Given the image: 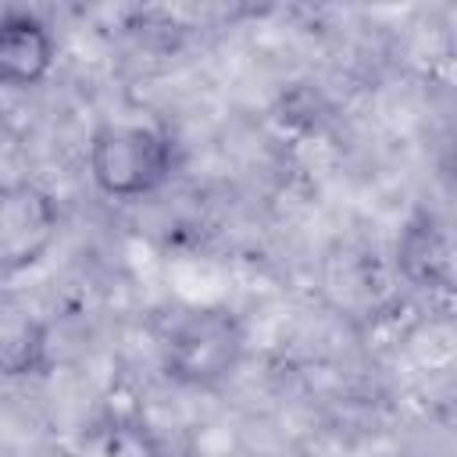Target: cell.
<instances>
[{"instance_id": "obj_3", "label": "cell", "mask_w": 457, "mask_h": 457, "mask_svg": "<svg viewBox=\"0 0 457 457\" xmlns=\"http://www.w3.org/2000/svg\"><path fill=\"white\" fill-rule=\"evenodd\" d=\"M61 232V207L50 189L29 179L0 182V271L36 268Z\"/></svg>"}, {"instance_id": "obj_1", "label": "cell", "mask_w": 457, "mask_h": 457, "mask_svg": "<svg viewBox=\"0 0 457 457\" xmlns=\"http://www.w3.org/2000/svg\"><path fill=\"white\" fill-rule=\"evenodd\" d=\"M93 186L111 200H139L161 189L175 171V143L164 129L136 118H107L93 129L86 150Z\"/></svg>"}, {"instance_id": "obj_2", "label": "cell", "mask_w": 457, "mask_h": 457, "mask_svg": "<svg viewBox=\"0 0 457 457\" xmlns=\"http://www.w3.org/2000/svg\"><path fill=\"white\" fill-rule=\"evenodd\" d=\"M243 357V328L228 311H193L164 339V371L196 389L225 382Z\"/></svg>"}, {"instance_id": "obj_4", "label": "cell", "mask_w": 457, "mask_h": 457, "mask_svg": "<svg viewBox=\"0 0 457 457\" xmlns=\"http://www.w3.org/2000/svg\"><path fill=\"white\" fill-rule=\"evenodd\" d=\"M57 57L54 32L29 11L0 14V86L4 89H32L39 86Z\"/></svg>"}]
</instances>
